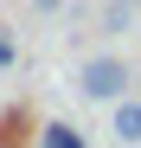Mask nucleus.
<instances>
[{
    "label": "nucleus",
    "instance_id": "obj_1",
    "mask_svg": "<svg viewBox=\"0 0 141 148\" xmlns=\"http://www.w3.org/2000/svg\"><path fill=\"white\" fill-rule=\"evenodd\" d=\"M77 90L90 97V103H115V97H128V64L122 58H83Z\"/></svg>",
    "mask_w": 141,
    "mask_h": 148
},
{
    "label": "nucleus",
    "instance_id": "obj_2",
    "mask_svg": "<svg viewBox=\"0 0 141 148\" xmlns=\"http://www.w3.org/2000/svg\"><path fill=\"white\" fill-rule=\"evenodd\" d=\"M109 135L141 148V97H115V116H109Z\"/></svg>",
    "mask_w": 141,
    "mask_h": 148
},
{
    "label": "nucleus",
    "instance_id": "obj_3",
    "mask_svg": "<svg viewBox=\"0 0 141 148\" xmlns=\"http://www.w3.org/2000/svg\"><path fill=\"white\" fill-rule=\"evenodd\" d=\"M39 148H83V135L70 129V122H45V129H39Z\"/></svg>",
    "mask_w": 141,
    "mask_h": 148
},
{
    "label": "nucleus",
    "instance_id": "obj_4",
    "mask_svg": "<svg viewBox=\"0 0 141 148\" xmlns=\"http://www.w3.org/2000/svg\"><path fill=\"white\" fill-rule=\"evenodd\" d=\"M128 19H135V7H122V0H109V7H103V32H122Z\"/></svg>",
    "mask_w": 141,
    "mask_h": 148
},
{
    "label": "nucleus",
    "instance_id": "obj_5",
    "mask_svg": "<svg viewBox=\"0 0 141 148\" xmlns=\"http://www.w3.org/2000/svg\"><path fill=\"white\" fill-rule=\"evenodd\" d=\"M13 64V39H0V71H7Z\"/></svg>",
    "mask_w": 141,
    "mask_h": 148
},
{
    "label": "nucleus",
    "instance_id": "obj_6",
    "mask_svg": "<svg viewBox=\"0 0 141 148\" xmlns=\"http://www.w3.org/2000/svg\"><path fill=\"white\" fill-rule=\"evenodd\" d=\"M64 7V0H32V13H58Z\"/></svg>",
    "mask_w": 141,
    "mask_h": 148
},
{
    "label": "nucleus",
    "instance_id": "obj_7",
    "mask_svg": "<svg viewBox=\"0 0 141 148\" xmlns=\"http://www.w3.org/2000/svg\"><path fill=\"white\" fill-rule=\"evenodd\" d=\"M122 7H141V0H122Z\"/></svg>",
    "mask_w": 141,
    "mask_h": 148
}]
</instances>
